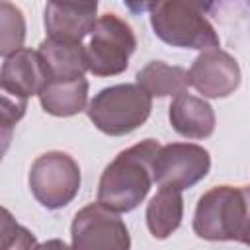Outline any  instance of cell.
<instances>
[{
	"label": "cell",
	"instance_id": "obj_1",
	"mask_svg": "<svg viewBox=\"0 0 250 250\" xmlns=\"http://www.w3.org/2000/svg\"><path fill=\"white\" fill-rule=\"evenodd\" d=\"M158 148L160 145L154 139H146L119 152L102 174L98 201L117 213L135 209L154 182L152 164Z\"/></svg>",
	"mask_w": 250,
	"mask_h": 250
},
{
	"label": "cell",
	"instance_id": "obj_2",
	"mask_svg": "<svg viewBox=\"0 0 250 250\" xmlns=\"http://www.w3.org/2000/svg\"><path fill=\"white\" fill-rule=\"evenodd\" d=\"M213 0H162L150 16L154 33L174 45L189 49H217L219 35L205 20Z\"/></svg>",
	"mask_w": 250,
	"mask_h": 250
},
{
	"label": "cell",
	"instance_id": "obj_3",
	"mask_svg": "<svg viewBox=\"0 0 250 250\" xmlns=\"http://www.w3.org/2000/svg\"><path fill=\"white\" fill-rule=\"evenodd\" d=\"M152 107V96L141 84L104 88L88 105V117L105 135L119 137L141 127Z\"/></svg>",
	"mask_w": 250,
	"mask_h": 250
},
{
	"label": "cell",
	"instance_id": "obj_4",
	"mask_svg": "<svg viewBox=\"0 0 250 250\" xmlns=\"http://www.w3.org/2000/svg\"><path fill=\"white\" fill-rule=\"evenodd\" d=\"M248 217V191L230 186H219L201 195L193 217V230L205 240H234L240 238Z\"/></svg>",
	"mask_w": 250,
	"mask_h": 250
},
{
	"label": "cell",
	"instance_id": "obj_5",
	"mask_svg": "<svg viewBox=\"0 0 250 250\" xmlns=\"http://www.w3.org/2000/svg\"><path fill=\"white\" fill-rule=\"evenodd\" d=\"M29 189L43 207L61 209L80 189V168L66 152H45L31 164Z\"/></svg>",
	"mask_w": 250,
	"mask_h": 250
},
{
	"label": "cell",
	"instance_id": "obj_6",
	"mask_svg": "<svg viewBox=\"0 0 250 250\" xmlns=\"http://www.w3.org/2000/svg\"><path fill=\"white\" fill-rule=\"evenodd\" d=\"M137 47L133 29L115 14H104L96 20L88 49L90 72L96 76H113L127 68L129 57Z\"/></svg>",
	"mask_w": 250,
	"mask_h": 250
},
{
	"label": "cell",
	"instance_id": "obj_7",
	"mask_svg": "<svg viewBox=\"0 0 250 250\" xmlns=\"http://www.w3.org/2000/svg\"><path fill=\"white\" fill-rule=\"evenodd\" d=\"M70 232L72 246L80 250H125L131 244L127 227L117 211L100 201L76 213Z\"/></svg>",
	"mask_w": 250,
	"mask_h": 250
},
{
	"label": "cell",
	"instance_id": "obj_8",
	"mask_svg": "<svg viewBox=\"0 0 250 250\" xmlns=\"http://www.w3.org/2000/svg\"><path fill=\"white\" fill-rule=\"evenodd\" d=\"M209 166L211 158L203 146L191 143H172L158 148L152 172L154 182L160 188H174L182 191L203 180Z\"/></svg>",
	"mask_w": 250,
	"mask_h": 250
},
{
	"label": "cell",
	"instance_id": "obj_9",
	"mask_svg": "<svg viewBox=\"0 0 250 250\" xmlns=\"http://www.w3.org/2000/svg\"><path fill=\"white\" fill-rule=\"evenodd\" d=\"M189 84L205 98H225L232 94L240 82L236 61L219 49L203 51L191 64Z\"/></svg>",
	"mask_w": 250,
	"mask_h": 250
},
{
	"label": "cell",
	"instance_id": "obj_10",
	"mask_svg": "<svg viewBox=\"0 0 250 250\" xmlns=\"http://www.w3.org/2000/svg\"><path fill=\"white\" fill-rule=\"evenodd\" d=\"M47 82H49V74L45 70L39 51L21 47L12 55L4 57L2 74H0L2 92L27 100L33 94H39Z\"/></svg>",
	"mask_w": 250,
	"mask_h": 250
},
{
	"label": "cell",
	"instance_id": "obj_11",
	"mask_svg": "<svg viewBox=\"0 0 250 250\" xmlns=\"http://www.w3.org/2000/svg\"><path fill=\"white\" fill-rule=\"evenodd\" d=\"M98 0H49L45 27L51 37L82 41L96 25Z\"/></svg>",
	"mask_w": 250,
	"mask_h": 250
},
{
	"label": "cell",
	"instance_id": "obj_12",
	"mask_svg": "<svg viewBox=\"0 0 250 250\" xmlns=\"http://www.w3.org/2000/svg\"><path fill=\"white\" fill-rule=\"evenodd\" d=\"M39 55L43 59L49 80L57 78H80L86 70H90L88 49L74 39L62 37H47L39 45Z\"/></svg>",
	"mask_w": 250,
	"mask_h": 250
},
{
	"label": "cell",
	"instance_id": "obj_13",
	"mask_svg": "<svg viewBox=\"0 0 250 250\" xmlns=\"http://www.w3.org/2000/svg\"><path fill=\"white\" fill-rule=\"evenodd\" d=\"M170 123L182 137L205 139L215 131V113L205 100L182 92L170 105Z\"/></svg>",
	"mask_w": 250,
	"mask_h": 250
},
{
	"label": "cell",
	"instance_id": "obj_14",
	"mask_svg": "<svg viewBox=\"0 0 250 250\" xmlns=\"http://www.w3.org/2000/svg\"><path fill=\"white\" fill-rule=\"evenodd\" d=\"M41 105L47 113L57 117H68L84 109L88 100V82L80 78H57L49 80L39 92Z\"/></svg>",
	"mask_w": 250,
	"mask_h": 250
},
{
	"label": "cell",
	"instance_id": "obj_15",
	"mask_svg": "<svg viewBox=\"0 0 250 250\" xmlns=\"http://www.w3.org/2000/svg\"><path fill=\"white\" fill-rule=\"evenodd\" d=\"M184 201L180 189L160 188L146 207V227L154 238H168L182 223Z\"/></svg>",
	"mask_w": 250,
	"mask_h": 250
},
{
	"label": "cell",
	"instance_id": "obj_16",
	"mask_svg": "<svg viewBox=\"0 0 250 250\" xmlns=\"http://www.w3.org/2000/svg\"><path fill=\"white\" fill-rule=\"evenodd\" d=\"M137 84H141L150 96H178L189 86V72L182 66H170L162 61H152L143 70H139Z\"/></svg>",
	"mask_w": 250,
	"mask_h": 250
},
{
	"label": "cell",
	"instance_id": "obj_17",
	"mask_svg": "<svg viewBox=\"0 0 250 250\" xmlns=\"http://www.w3.org/2000/svg\"><path fill=\"white\" fill-rule=\"evenodd\" d=\"M25 37V20L18 6L8 0L0 4V53L4 57L21 49Z\"/></svg>",
	"mask_w": 250,
	"mask_h": 250
},
{
	"label": "cell",
	"instance_id": "obj_18",
	"mask_svg": "<svg viewBox=\"0 0 250 250\" xmlns=\"http://www.w3.org/2000/svg\"><path fill=\"white\" fill-rule=\"evenodd\" d=\"M0 246L2 250H10V248H31L35 246V238L33 234L20 227L12 215L8 213V209H2V221H0Z\"/></svg>",
	"mask_w": 250,
	"mask_h": 250
},
{
	"label": "cell",
	"instance_id": "obj_19",
	"mask_svg": "<svg viewBox=\"0 0 250 250\" xmlns=\"http://www.w3.org/2000/svg\"><path fill=\"white\" fill-rule=\"evenodd\" d=\"M27 100L25 98H16L8 92H2V107H0V123H2V133L4 141H8L10 129L23 117L25 113Z\"/></svg>",
	"mask_w": 250,
	"mask_h": 250
},
{
	"label": "cell",
	"instance_id": "obj_20",
	"mask_svg": "<svg viewBox=\"0 0 250 250\" xmlns=\"http://www.w3.org/2000/svg\"><path fill=\"white\" fill-rule=\"evenodd\" d=\"M125 6L135 12V14H143V12H152L162 0H123Z\"/></svg>",
	"mask_w": 250,
	"mask_h": 250
},
{
	"label": "cell",
	"instance_id": "obj_21",
	"mask_svg": "<svg viewBox=\"0 0 250 250\" xmlns=\"http://www.w3.org/2000/svg\"><path fill=\"white\" fill-rule=\"evenodd\" d=\"M238 240H242L244 244L250 246V217L246 219V223H244V227H242V232H240V238H238Z\"/></svg>",
	"mask_w": 250,
	"mask_h": 250
}]
</instances>
